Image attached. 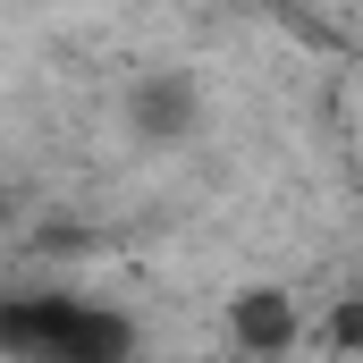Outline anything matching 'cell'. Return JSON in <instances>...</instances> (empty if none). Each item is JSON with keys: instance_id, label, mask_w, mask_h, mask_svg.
Wrapping results in <instances>:
<instances>
[{"instance_id": "obj_1", "label": "cell", "mask_w": 363, "mask_h": 363, "mask_svg": "<svg viewBox=\"0 0 363 363\" xmlns=\"http://www.w3.org/2000/svg\"><path fill=\"white\" fill-rule=\"evenodd\" d=\"M0 355L9 363H127L135 330L110 304L77 296H0Z\"/></svg>"}, {"instance_id": "obj_2", "label": "cell", "mask_w": 363, "mask_h": 363, "mask_svg": "<svg viewBox=\"0 0 363 363\" xmlns=\"http://www.w3.org/2000/svg\"><path fill=\"white\" fill-rule=\"evenodd\" d=\"M127 118H135L144 144H178L186 127L203 118V93H194V77H144L127 93Z\"/></svg>"}, {"instance_id": "obj_3", "label": "cell", "mask_w": 363, "mask_h": 363, "mask_svg": "<svg viewBox=\"0 0 363 363\" xmlns=\"http://www.w3.org/2000/svg\"><path fill=\"white\" fill-rule=\"evenodd\" d=\"M228 338H237L245 355H287V347H296V296H287V287H245V296L228 304Z\"/></svg>"}, {"instance_id": "obj_4", "label": "cell", "mask_w": 363, "mask_h": 363, "mask_svg": "<svg viewBox=\"0 0 363 363\" xmlns=\"http://www.w3.org/2000/svg\"><path fill=\"white\" fill-rule=\"evenodd\" d=\"M330 338H338V347H355V338H363V313H355V304H338V321H330Z\"/></svg>"}]
</instances>
